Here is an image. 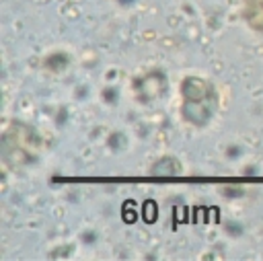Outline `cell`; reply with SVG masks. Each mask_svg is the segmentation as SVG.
<instances>
[{
  "label": "cell",
  "instance_id": "7a4b0ae2",
  "mask_svg": "<svg viewBox=\"0 0 263 261\" xmlns=\"http://www.w3.org/2000/svg\"><path fill=\"white\" fill-rule=\"evenodd\" d=\"M245 16H247V21H249V25L253 27V29H259V31H263V2H251V4H247V8H245Z\"/></svg>",
  "mask_w": 263,
  "mask_h": 261
},
{
  "label": "cell",
  "instance_id": "6da1fadb",
  "mask_svg": "<svg viewBox=\"0 0 263 261\" xmlns=\"http://www.w3.org/2000/svg\"><path fill=\"white\" fill-rule=\"evenodd\" d=\"M183 95H185V105L183 109L195 107V113L189 117L191 123H205L208 117L214 113V95L210 84H205L199 78H187L183 82Z\"/></svg>",
  "mask_w": 263,
  "mask_h": 261
}]
</instances>
